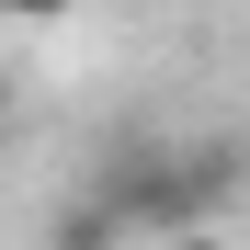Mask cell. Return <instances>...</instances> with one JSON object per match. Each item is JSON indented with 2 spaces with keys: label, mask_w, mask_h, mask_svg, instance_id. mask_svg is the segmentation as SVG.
Listing matches in <instances>:
<instances>
[{
  "label": "cell",
  "mask_w": 250,
  "mask_h": 250,
  "mask_svg": "<svg viewBox=\"0 0 250 250\" xmlns=\"http://www.w3.org/2000/svg\"><path fill=\"white\" fill-rule=\"evenodd\" d=\"M239 193V148H171V137H114L103 148V182L91 205L125 239H182V228H216V205Z\"/></svg>",
  "instance_id": "obj_1"
},
{
  "label": "cell",
  "mask_w": 250,
  "mask_h": 250,
  "mask_svg": "<svg viewBox=\"0 0 250 250\" xmlns=\"http://www.w3.org/2000/svg\"><path fill=\"white\" fill-rule=\"evenodd\" d=\"M57 250H125V228L103 216V205H91V193H80V205H68V216H57Z\"/></svg>",
  "instance_id": "obj_2"
},
{
  "label": "cell",
  "mask_w": 250,
  "mask_h": 250,
  "mask_svg": "<svg viewBox=\"0 0 250 250\" xmlns=\"http://www.w3.org/2000/svg\"><path fill=\"white\" fill-rule=\"evenodd\" d=\"M80 12V0H0V23H34V34H46V23H68Z\"/></svg>",
  "instance_id": "obj_3"
},
{
  "label": "cell",
  "mask_w": 250,
  "mask_h": 250,
  "mask_svg": "<svg viewBox=\"0 0 250 250\" xmlns=\"http://www.w3.org/2000/svg\"><path fill=\"white\" fill-rule=\"evenodd\" d=\"M159 250H228V228H182V239H159Z\"/></svg>",
  "instance_id": "obj_4"
},
{
  "label": "cell",
  "mask_w": 250,
  "mask_h": 250,
  "mask_svg": "<svg viewBox=\"0 0 250 250\" xmlns=\"http://www.w3.org/2000/svg\"><path fill=\"white\" fill-rule=\"evenodd\" d=\"M0 137H12V80H0Z\"/></svg>",
  "instance_id": "obj_5"
}]
</instances>
